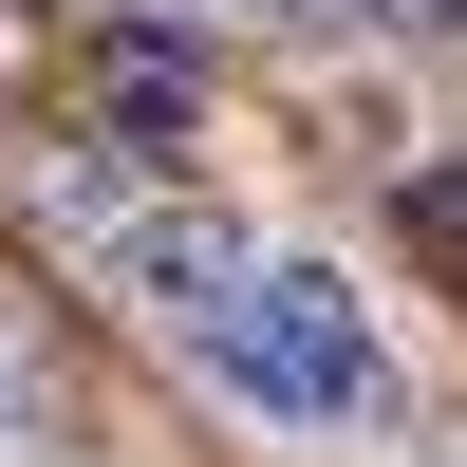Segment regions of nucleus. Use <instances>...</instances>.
<instances>
[{
    "label": "nucleus",
    "mask_w": 467,
    "mask_h": 467,
    "mask_svg": "<svg viewBox=\"0 0 467 467\" xmlns=\"http://www.w3.org/2000/svg\"><path fill=\"white\" fill-rule=\"evenodd\" d=\"M187 356H206V393H244L262 431H374V411H393V337H374V299L337 281V262H244Z\"/></svg>",
    "instance_id": "1"
},
{
    "label": "nucleus",
    "mask_w": 467,
    "mask_h": 467,
    "mask_svg": "<svg viewBox=\"0 0 467 467\" xmlns=\"http://www.w3.org/2000/svg\"><path fill=\"white\" fill-rule=\"evenodd\" d=\"M37 224H57V244L94 262V281L131 299V318H169V337H206V318H224V281L262 262L244 224H224L187 169H150V150H75V169L37 187Z\"/></svg>",
    "instance_id": "2"
},
{
    "label": "nucleus",
    "mask_w": 467,
    "mask_h": 467,
    "mask_svg": "<svg viewBox=\"0 0 467 467\" xmlns=\"http://www.w3.org/2000/svg\"><path fill=\"white\" fill-rule=\"evenodd\" d=\"M0 467H75V374L19 299H0Z\"/></svg>",
    "instance_id": "3"
},
{
    "label": "nucleus",
    "mask_w": 467,
    "mask_h": 467,
    "mask_svg": "<svg viewBox=\"0 0 467 467\" xmlns=\"http://www.w3.org/2000/svg\"><path fill=\"white\" fill-rule=\"evenodd\" d=\"M187 112H206V75H187L169 37H131V57H112V131H131L150 169H169V131H187Z\"/></svg>",
    "instance_id": "4"
},
{
    "label": "nucleus",
    "mask_w": 467,
    "mask_h": 467,
    "mask_svg": "<svg viewBox=\"0 0 467 467\" xmlns=\"http://www.w3.org/2000/svg\"><path fill=\"white\" fill-rule=\"evenodd\" d=\"M262 19H356V0H262Z\"/></svg>",
    "instance_id": "5"
},
{
    "label": "nucleus",
    "mask_w": 467,
    "mask_h": 467,
    "mask_svg": "<svg viewBox=\"0 0 467 467\" xmlns=\"http://www.w3.org/2000/svg\"><path fill=\"white\" fill-rule=\"evenodd\" d=\"M431 19H467V0H431Z\"/></svg>",
    "instance_id": "6"
}]
</instances>
